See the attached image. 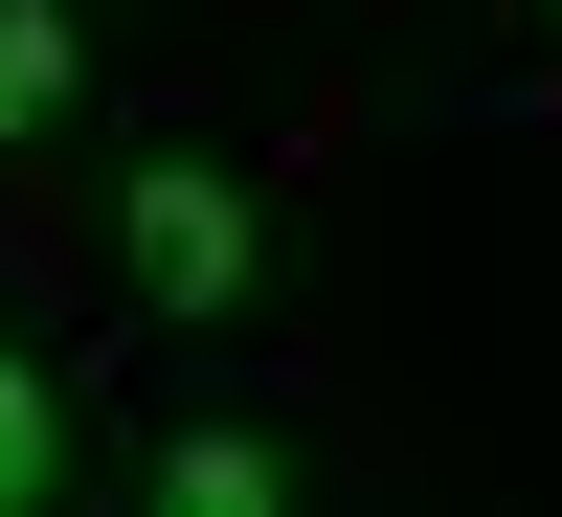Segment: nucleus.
Instances as JSON below:
<instances>
[{"mask_svg": "<svg viewBox=\"0 0 562 517\" xmlns=\"http://www.w3.org/2000/svg\"><path fill=\"white\" fill-rule=\"evenodd\" d=\"M113 270H135V315L225 338V315L270 293V180H248V158H203V135H158V158L113 180Z\"/></svg>", "mask_w": 562, "mask_h": 517, "instance_id": "nucleus-1", "label": "nucleus"}, {"mask_svg": "<svg viewBox=\"0 0 562 517\" xmlns=\"http://www.w3.org/2000/svg\"><path fill=\"white\" fill-rule=\"evenodd\" d=\"M68 495V383H45V338L0 315V517H45Z\"/></svg>", "mask_w": 562, "mask_h": 517, "instance_id": "nucleus-4", "label": "nucleus"}, {"mask_svg": "<svg viewBox=\"0 0 562 517\" xmlns=\"http://www.w3.org/2000/svg\"><path fill=\"white\" fill-rule=\"evenodd\" d=\"M540 23H562V0H540Z\"/></svg>", "mask_w": 562, "mask_h": 517, "instance_id": "nucleus-5", "label": "nucleus"}, {"mask_svg": "<svg viewBox=\"0 0 562 517\" xmlns=\"http://www.w3.org/2000/svg\"><path fill=\"white\" fill-rule=\"evenodd\" d=\"M135 495H158V517H293L315 473H293V428H158Z\"/></svg>", "mask_w": 562, "mask_h": 517, "instance_id": "nucleus-2", "label": "nucleus"}, {"mask_svg": "<svg viewBox=\"0 0 562 517\" xmlns=\"http://www.w3.org/2000/svg\"><path fill=\"white\" fill-rule=\"evenodd\" d=\"M68 113H90V0H0V158H45Z\"/></svg>", "mask_w": 562, "mask_h": 517, "instance_id": "nucleus-3", "label": "nucleus"}]
</instances>
